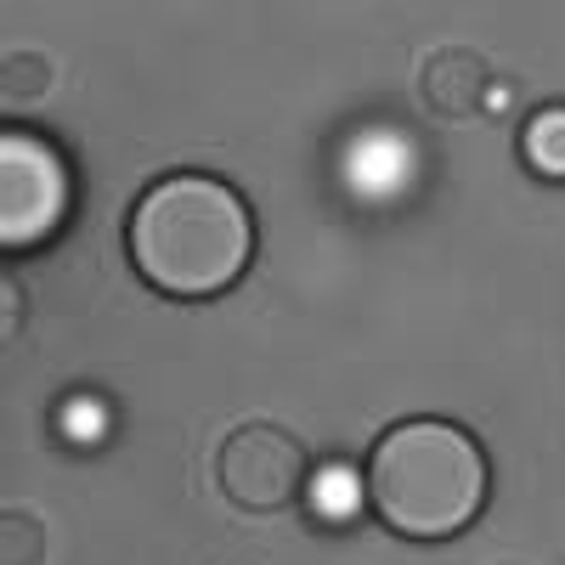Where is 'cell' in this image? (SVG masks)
<instances>
[{
  "mask_svg": "<svg viewBox=\"0 0 565 565\" xmlns=\"http://www.w3.org/2000/svg\"><path fill=\"white\" fill-rule=\"evenodd\" d=\"M362 492H367V481H356L345 463H334L311 481V509L322 514V521H345V514L362 503Z\"/></svg>",
  "mask_w": 565,
  "mask_h": 565,
  "instance_id": "obj_7",
  "label": "cell"
},
{
  "mask_svg": "<svg viewBox=\"0 0 565 565\" xmlns=\"http://www.w3.org/2000/svg\"><path fill=\"white\" fill-rule=\"evenodd\" d=\"M68 164L45 136L12 125L0 130V249H34L45 244L68 215Z\"/></svg>",
  "mask_w": 565,
  "mask_h": 565,
  "instance_id": "obj_3",
  "label": "cell"
},
{
  "mask_svg": "<svg viewBox=\"0 0 565 565\" xmlns=\"http://www.w3.org/2000/svg\"><path fill=\"white\" fill-rule=\"evenodd\" d=\"M29 532H34V521L23 509H12L7 521H0V565H34V554L23 543H40V537H29Z\"/></svg>",
  "mask_w": 565,
  "mask_h": 565,
  "instance_id": "obj_8",
  "label": "cell"
},
{
  "mask_svg": "<svg viewBox=\"0 0 565 565\" xmlns=\"http://www.w3.org/2000/svg\"><path fill=\"white\" fill-rule=\"evenodd\" d=\"M418 90H424V103H430V114L476 119L492 103V68H487L481 52H469V45H447V52H436L424 63Z\"/></svg>",
  "mask_w": 565,
  "mask_h": 565,
  "instance_id": "obj_5",
  "label": "cell"
},
{
  "mask_svg": "<svg viewBox=\"0 0 565 565\" xmlns=\"http://www.w3.org/2000/svg\"><path fill=\"white\" fill-rule=\"evenodd\" d=\"M367 509L407 543H447L481 521L492 463L452 418H402L367 452Z\"/></svg>",
  "mask_w": 565,
  "mask_h": 565,
  "instance_id": "obj_2",
  "label": "cell"
},
{
  "mask_svg": "<svg viewBox=\"0 0 565 565\" xmlns=\"http://www.w3.org/2000/svg\"><path fill=\"white\" fill-rule=\"evenodd\" d=\"M306 447L277 424H238L215 447V487L244 514H282L306 492Z\"/></svg>",
  "mask_w": 565,
  "mask_h": 565,
  "instance_id": "obj_4",
  "label": "cell"
},
{
  "mask_svg": "<svg viewBox=\"0 0 565 565\" xmlns=\"http://www.w3.org/2000/svg\"><path fill=\"white\" fill-rule=\"evenodd\" d=\"M521 159L548 175V181H565V103L554 108H537L521 130Z\"/></svg>",
  "mask_w": 565,
  "mask_h": 565,
  "instance_id": "obj_6",
  "label": "cell"
},
{
  "mask_svg": "<svg viewBox=\"0 0 565 565\" xmlns=\"http://www.w3.org/2000/svg\"><path fill=\"white\" fill-rule=\"evenodd\" d=\"M125 249L153 295L215 300L255 260V210L210 170H170L136 193Z\"/></svg>",
  "mask_w": 565,
  "mask_h": 565,
  "instance_id": "obj_1",
  "label": "cell"
}]
</instances>
